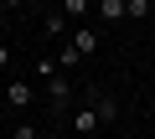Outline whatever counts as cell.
I'll list each match as a JSON object with an SVG mask.
<instances>
[{
	"label": "cell",
	"instance_id": "cell-1",
	"mask_svg": "<svg viewBox=\"0 0 155 139\" xmlns=\"http://www.w3.org/2000/svg\"><path fill=\"white\" fill-rule=\"evenodd\" d=\"M47 98H52V113H57V118H62V113H67V108H72V83H67V77H62V72H57V77H52V83H47Z\"/></svg>",
	"mask_w": 155,
	"mask_h": 139
},
{
	"label": "cell",
	"instance_id": "cell-4",
	"mask_svg": "<svg viewBox=\"0 0 155 139\" xmlns=\"http://www.w3.org/2000/svg\"><path fill=\"white\" fill-rule=\"evenodd\" d=\"M98 16H104V26L124 21V16H129V0H104V5H98Z\"/></svg>",
	"mask_w": 155,
	"mask_h": 139
},
{
	"label": "cell",
	"instance_id": "cell-11",
	"mask_svg": "<svg viewBox=\"0 0 155 139\" xmlns=\"http://www.w3.org/2000/svg\"><path fill=\"white\" fill-rule=\"evenodd\" d=\"M5 16H11V5H5V0H0V21H5Z\"/></svg>",
	"mask_w": 155,
	"mask_h": 139
},
{
	"label": "cell",
	"instance_id": "cell-9",
	"mask_svg": "<svg viewBox=\"0 0 155 139\" xmlns=\"http://www.w3.org/2000/svg\"><path fill=\"white\" fill-rule=\"evenodd\" d=\"M11 139H41V134H36L31 124H16V134H11Z\"/></svg>",
	"mask_w": 155,
	"mask_h": 139
},
{
	"label": "cell",
	"instance_id": "cell-2",
	"mask_svg": "<svg viewBox=\"0 0 155 139\" xmlns=\"http://www.w3.org/2000/svg\"><path fill=\"white\" fill-rule=\"evenodd\" d=\"M88 108L98 113V124H114V118H119V98H114V93H104V88H98V93H88Z\"/></svg>",
	"mask_w": 155,
	"mask_h": 139
},
{
	"label": "cell",
	"instance_id": "cell-13",
	"mask_svg": "<svg viewBox=\"0 0 155 139\" xmlns=\"http://www.w3.org/2000/svg\"><path fill=\"white\" fill-rule=\"evenodd\" d=\"M150 139H155V124H150Z\"/></svg>",
	"mask_w": 155,
	"mask_h": 139
},
{
	"label": "cell",
	"instance_id": "cell-6",
	"mask_svg": "<svg viewBox=\"0 0 155 139\" xmlns=\"http://www.w3.org/2000/svg\"><path fill=\"white\" fill-rule=\"evenodd\" d=\"M72 129H78V134H98V113H93V108H78V113H72Z\"/></svg>",
	"mask_w": 155,
	"mask_h": 139
},
{
	"label": "cell",
	"instance_id": "cell-7",
	"mask_svg": "<svg viewBox=\"0 0 155 139\" xmlns=\"http://www.w3.org/2000/svg\"><path fill=\"white\" fill-rule=\"evenodd\" d=\"M62 21H67L62 11H57V16H47V21H41V36H62Z\"/></svg>",
	"mask_w": 155,
	"mask_h": 139
},
{
	"label": "cell",
	"instance_id": "cell-5",
	"mask_svg": "<svg viewBox=\"0 0 155 139\" xmlns=\"http://www.w3.org/2000/svg\"><path fill=\"white\" fill-rule=\"evenodd\" d=\"M93 46H98V31H93V26H83V31L72 36V52H78V57H88Z\"/></svg>",
	"mask_w": 155,
	"mask_h": 139
},
{
	"label": "cell",
	"instance_id": "cell-3",
	"mask_svg": "<svg viewBox=\"0 0 155 139\" xmlns=\"http://www.w3.org/2000/svg\"><path fill=\"white\" fill-rule=\"evenodd\" d=\"M5 103H11V108H21V113H26V108H31V103H36V88H31V83H26V77H16V83H11V88H5Z\"/></svg>",
	"mask_w": 155,
	"mask_h": 139
},
{
	"label": "cell",
	"instance_id": "cell-12",
	"mask_svg": "<svg viewBox=\"0 0 155 139\" xmlns=\"http://www.w3.org/2000/svg\"><path fill=\"white\" fill-rule=\"evenodd\" d=\"M41 139H62V134H41Z\"/></svg>",
	"mask_w": 155,
	"mask_h": 139
},
{
	"label": "cell",
	"instance_id": "cell-10",
	"mask_svg": "<svg viewBox=\"0 0 155 139\" xmlns=\"http://www.w3.org/2000/svg\"><path fill=\"white\" fill-rule=\"evenodd\" d=\"M5 67H11V46L0 41V72H5Z\"/></svg>",
	"mask_w": 155,
	"mask_h": 139
},
{
	"label": "cell",
	"instance_id": "cell-8",
	"mask_svg": "<svg viewBox=\"0 0 155 139\" xmlns=\"http://www.w3.org/2000/svg\"><path fill=\"white\" fill-rule=\"evenodd\" d=\"M62 16H88V0H62Z\"/></svg>",
	"mask_w": 155,
	"mask_h": 139
}]
</instances>
